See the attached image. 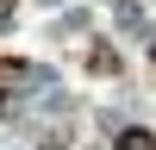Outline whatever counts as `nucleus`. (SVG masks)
<instances>
[{
    "label": "nucleus",
    "instance_id": "nucleus-1",
    "mask_svg": "<svg viewBox=\"0 0 156 150\" xmlns=\"http://www.w3.org/2000/svg\"><path fill=\"white\" fill-rule=\"evenodd\" d=\"M87 69H100V75H112V69H119L112 44H87Z\"/></svg>",
    "mask_w": 156,
    "mask_h": 150
},
{
    "label": "nucleus",
    "instance_id": "nucleus-2",
    "mask_svg": "<svg viewBox=\"0 0 156 150\" xmlns=\"http://www.w3.org/2000/svg\"><path fill=\"white\" fill-rule=\"evenodd\" d=\"M119 150H156V138L144 131V125H125V131H119Z\"/></svg>",
    "mask_w": 156,
    "mask_h": 150
},
{
    "label": "nucleus",
    "instance_id": "nucleus-3",
    "mask_svg": "<svg viewBox=\"0 0 156 150\" xmlns=\"http://www.w3.org/2000/svg\"><path fill=\"white\" fill-rule=\"evenodd\" d=\"M150 56H156V44H150Z\"/></svg>",
    "mask_w": 156,
    "mask_h": 150
}]
</instances>
